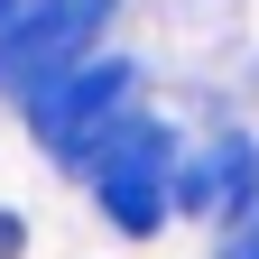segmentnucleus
<instances>
[{"instance_id": "f257e3e1", "label": "nucleus", "mask_w": 259, "mask_h": 259, "mask_svg": "<svg viewBox=\"0 0 259 259\" xmlns=\"http://www.w3.org/2000/svg\"><path fill=\"white\" fill-rule=\"evenodd\" d=\"M148 102V65L130 47H102L93 65H74L65 83H47L37 102H28V130H37V148L56 157L65 176H83V157L111 139V130Z\"/></svg>"}, {"instance_id": "f03ea898", "label": "nucleus", "mask_w": 259, "mask_h": 259, "mask_svg": "<svg viewBox=\"0 0 259 259\" xmlns=\"http://www.w3.org/2000/svg\"><path fill=\"white\" fill-rule=\"evenodd\" d=\"M120 28V0H28L0 28V93L28 111L47 83H65L74 65H93Z\"/></svg>"}, {"instance_id": "7ed1b4c3", "label": "nucleus", "mask_w": 259, "mask_h": 259, "mask_svg": "<svg viewBox=\"0 0 259 259\" xmlns=\"http://www.w3.org/2000/svg\"><path fill=\"white\" fill-rule=\"evenodd\" d=\"M176 213L213 222V232H241L259 213V130L250 120H222L204 139H185V157H176Z\"/></svg>"}, {"instance_id": "20e7f679", "label": "nucleus", "mask_w": 259, "mask_h": 259, "mask_svg": "<svg viewBox=\"0 0 259 259\" xmlns=\"http://www.w3.org/2000/svg\"><path fill=\"white\" fill-rule=\"evenodd\" d=\"M83 194H93V213H102L120 241H157L176 222V176H93Z\"/></svg>"}, {"instance_id": "39448f33", "label": "nucleus", "mask_w": 259, "mask_h": 259, "mask_svg": "<svg viewBox=\"0 0 259 259\" xmlns=\"http://www.w3.org/2000/svg\"><path fill=\"white\" fill-rule=\"evenodd\" d=\"M213 259H259V213L241 222V232H222V241H213Z\"/></svg>"}, {"instance_id": "423d86ee", "label": "nucleus", "mask_w": 259, "mask_h": 259, "mask_svg": "<svg viewBox=\"0 0 259 259\" xmlns=\"http://www.w3.org/2000/svg\"><path fill=\"white\" fill-rule=\"evenodd\" d=\"M19 250H28V222H19V213H0V259H19Z\"/></svg>"}, {"instance_id": "0eeeda50", "label": "nucleus", "mask_w": 259, "mask_h": 259, "mask_svg": "<svg viewBox=\"0 0 259 259\" xmlns=\"http://www.w3.org/2000/svg\"><path fill=\"white\" fill-rule=\"evenodd\" d=\"M19 10H28V0H0V28H10V19H19Z\"/></svg>"}]
</instances>
